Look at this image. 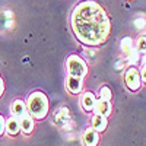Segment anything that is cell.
<instances>
[{
    "label": "cell",
    "instance_id": "cell-1",
    "mask_svg": "<svg viewBox=\"0 0 146 146\" xmlns=\"http://www.w3.org/2000/svg\"><path fill=\"white\" fill-rule=\"evenodd\" d=\"M111 23L104 7L94 2H80L72 12V29L85 45H100L107 40Z\"/></svg>",
    "mask_w": 146,
    "mask_h": 146
},
{
    "label": "cell",
    "instance_id": "cell-2",
    "mask_svg": "<svg viewBox=\"0 0 146 146\" xmlns=\"http://www.w3.org/2000/svg\"><path fill=\"white\" fill-rule=\"evenodd\" d=\"M27 110L28 114L32 118L42 120L48 114V98L47 95L41 91H35L28 96L27 101Z\"/></svg>",
    "mask_w": 146,
    "mask_h": 146
},
{
    "label": "cell",
    "instance_id": "cell-3",
    "mask_svg": "<svg viewBox=\"0 0 146 146\" xmlns=\"http://www.w3.org/2000/svg\"><path fill=\"white\" fill-rule=\"evenodd\" d=\"M66 69L69 76H75V78H80L83 79L88 73V66L86 63L83 62V58L76 56V54H72L67 57L66 60Z\"/></svg>",
    "mask_w": 146,
    "mask_h": 146
},
{
    "label": "cell",
    "instance_id": "cell-4",
    "mask_svg": "<svg viewBox=\"0 0 146 146\" xmlns=\"http://www.w3.org/2000/svg\"><path fill=\"white\" fill-rule=\"evenodd\" d=\"M124 82H126V86L131 91V92H137L140 85H142V80H140V73L136 67H130L126 75H124Z\"/></svg>",
    "mask_w": 146,
    "mask_h": 146
},
{
    "label": "cell",
    "instance_id": "cell-5",
    "mask_svg": "<svg viewBox=\"0 0 146 146\" xmlns=\"http://www.w3.org/2000/svg\"><path fill=\"white\" fill-rule=\"evenodd\" d=\"M83 86V79L75 78V76H67L66 79V88L70 94H80Z\"/></svg>",
    "mask_w": 146,
    "mask_h": 146
},
{
    "label": "cell",
    "instance_id": "cell-6",
    "mask_svg": "<svg viewBox=\"0 0 146 146\" xmlns=\"http://www.w3.org/2000/svg\"><path fill=\"white\" fill-rule=\"evenodd\" d=\"M94 110H95L96 114H101L104 117H108L110 114H111V111H113V107H111V102H110V101H104V100L100 98V100L95 101Z\"/></svg>",
    "mask_w": 146,
    "mask_h": 146
},
{
    "label": "cell",
    "instance_id": "cell-7",
    "mask_svg": "<svg viewBox=\"0 0 146 146\" xmlns=\"http://www.w3.org/2000/svg\"><path fill=\"white\" fill-rule=\"evenodd\" d=\"M98 142H100L98 131H95L92 127L85 130V133H83V143H85V146H96Z\"/></svg>",
    "mask_w": 146,
    "mask_h": 146
},
{
    "label": "cell",
    "instance_id": "cell-8",
    "mask_svg": "<svg viewBox=\"0 0 146 146\" xmlns=\"http://www.w3.org/2000/svg\"><path fill=\"white\" fill-rule=\"evenodd\" d=\"M95 95L92 92H85L82 95V100H80V105L83 108V111H86V113H91L94 107H95Z\"/></svg>",
    "mask_w": 146,
    "mask_h": 146
},
{
    "label": "cell",
    "instance_id": "cell-9",
    "mask_svg": "<svg viewBox=\"0 0 146 146\" xmlns=\"http://www.w3.org/2000/svg\"><path fill=\"white\" fill-rule=\"evenodd\" d=\"M91 123H92V129L95 130V131H104L105 129H107V126H108V120H107V117H104V115H101V114H95L94 117H92V120H91Z\"/></svg>",
    "mask_w": 146,
    "mask_h": 146
},
{
    "label": "cell",
    "instance_id": "cell-10",
    "mask_svg": "<svg viewBox=\"0 0 146 146\" xmlns=\"http://www.w3.org/2000/svg\"><path fill=\"white\" fill-rule=\"evenodd\" d=\"M12 114H13V117H18V118H21L22 115L28 114L27 102L22 101V100H15L13 104H12Z\"/></svg>",
    "mask_w": 146,
    "mask_h": 146
},
{
    "label": "cell",
    "instance_id": "cell-11",
    "mask_svg": "<svg viewBox=\"0 0 146 146\" xmlns=\"http://www.w3.org/2000/svg\"><path fill=\"white\" fill-rule=\"evenodd\" d=\"M6 131L10 136H16L21 131V124H19L18 117H9L6 120Z\"/></svg>",
    "mask_w": 146,
    "mask_h": 146
},
{
    "label": "cell",
    "instance_id": "cell-12",
    "mask_svg": "<svg viewBox=\"0 0 146 146\" xmlns=\"http://www.w3.org/2000/svg\"><path fill=\"white\" fill-rule=\"evenodd\" d=\"M19 124H21V130L25 133V135H31L32 130H34V118L29 114H25V115L21 117Z\"/></svg>",
    "mask_w": 146,
    "mask_h": 146
},
{
    "label": "cell",
    "instance_id": "cell-13",
    "mask_svg": "<svg viewBox=\"0 0 146 146\" xmlns=\"http://www.w3.org/2000/svg\"><path fill=\"white\" fill-rule=\"evenodd\" d=\"M136 50L135 47V41H133L130 36H124L123 40H121V51L126 54V57H129L133 51Z\"/></svg>",
    "mask_w": 146,
    "mask_h": 146
},
{
    "label": "cell",
    "instance_id": "cell-14",
    "mask_svg": "<svg viewBox=\"0 0 146 146\" xmlns=\"http://www.w3.org/2000/svg\"><path fill=\"white\" fill-rule=\"evenodd\" d=\"M135 47H136L137 53H143V54H146V36H145V35L139 36L137 41H136V44H135Z\"/></svg>",
    "mask_w": 146,
    "mask_h": 146
},
{
    "label": "cell",
    "instance_id": "cell-15",
    "mask_svg": "<svg viewBox=\"0 0 146 146\" xmlns=\"http://www.w3.org/2000/svg\"><path fill=\"white\" fill-rule=\"evenodd\" d=\"M100 95H101V100H104V101H111V98H113V92L108 86H102L100 89Z\"/></svg>",
    "mask_w": 146,
    "mask_h": 146
},
{
    "label": "cell",
    "instance_id": "cell-16",
    "mask_svg": "<svg viewBox=\"0 0 146 146\" xmlns=\"http://www.w3.org/2000/svg\"><path fill=\"white\" fill-rule=\"evenodd\" d=\"M127 60H129V63L130 64H136L137 62H139V53H137V50H135L129 57H127Z\"/></svg>",
    "mask_w": 146,
    "mask_h": 146
},
{
    "label": "cell",
    "instance_id": "cell-17",
    "mask_svg": "<svg viewBox=\"0 0 146 146\" xmlns=\"http://www.w3.org/2000/svg\"><path fill=\"white\" fill-rule=\"evenodd\" d=\"M5 131H6V120L2 114H0V136H2Z\"/></svg>",
    "mask_w": 146,
    "mask_h": 146
},
{
    "label": "cell",
    "instance_id": "cell-18",
    "mask_svg": "<svg viewBox=\"0 0 146 146\" xmlns=\"http://www.w3.org/2000/svg\"><path fill=\"white\" fill-rule=\"evenodd\" d=\"M139 73H140V80L146 83V66H143L142 67V72H139Z\"/></svg>",
    "mask_w": 146,
    "mask_h": 146
},
{
    "label": "cell",
    "instance_id": "cell-19",
    "mask_svg": "<svg viewBox=\"0 0 146 146\" xmlns=\"http://www.w3.org/2000/svg\"><path fill=\"white\" fill-rule=\"evenodd\" d=\"M136 27L143 28V27H145V21H143V19H136Z\"/></svg>",
    "mask_w": 146,
    "mask_h": 146
},
{
    "label": "cell",
    "instance_id": "cell-20",
    "mask_svg": "<svg viewBox=\"0 0 146 146\" xmlns=\"http://www.w3.org/2000/svg\"><path fill=\"white\" fill-rule=\"evenodd\" d=\"M3 91H5V83H3L2 78H0V96L3 95Z\"/></svg>",
    "mask_w": 146,
    "mask_h": 146
},
{
    "label": "cell",
    "instance_id": "cell-21",
    "mask_svg": "<svg viewBox=\"0 0 146 146\" xmlns=\"http://www.w3.org/2000/svg\"><path fill=\"white\" fill-rule=\"evenodd\" d=\"M143 66H146V54H145V64Z\"/></svg>",
    "mask_w": 146,
    "mask_h": 146
}]
</instances>
